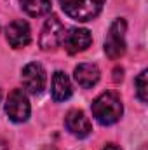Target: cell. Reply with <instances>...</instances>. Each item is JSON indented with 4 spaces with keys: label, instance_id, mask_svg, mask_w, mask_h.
I'll list each match as a JSON object with an SVG mask.
<instances>
[{
    "label": "cell",
    "instance_id": "cell-3",
    "mask_svg": "<svg viewBox=\"0 0 148 150\" xmlns=\"http://www.w3.org/2000/svg\"><path fill=\"white\" fill-rule=\"evenodd\" d=\"M125 21L115 19L108 30V37L105 40V52L110 59H118L125 52Z\"/></svg>",
    "mask_w": 148,
    "mask_h": 150
},
{
    "label": "cell",
    "instance_id": "cell-9",
    "mask_svg": "<svg viewBox=\"0 0 148 150\" xmlns=\"http://www.w3.org/2000/svg\"><path fill=\"white\" fill-rule=\"evenodd\" d=\"M65 126L77 138H85L92 131L89 119L85 117V113L82 110H70L66 113V117H65Z\"/></svg>",
    "mask_w": 148,
    "mask_h": 150
},
{
    "label": "cell",
    "instance_id": "cell-4",
    "mask_svg": "<svg viewBox=\"0 0 148 150\" xmlns=\"http://www.w3.org/2000/svg\"><path fill=\"white\" fill-rule=\"evenodd\" d=\"M5 112L11 120L14 122H25L30 117V101L23 89H12L5 101Z\"/></svg>",
    "mask_w": 148,
    "mask_h": 150
},
{
    "label": "cell",
    "instance_id": "cell-2",
    "mask_svg": "<svg viewBox=\"0 0 148 150\" xmlns=\"http://www.w3.org/2000/svg\"><path fill=\"white\" fill-rule=\"evenodd\" d=\"M59 4L68 18L85 23L101 12L105 0H59Z\"/></svg>",
    "mask_w": 148,
    "mask_h": 150
},
{
    "label": "cell",
    "instance_id": "cell-11",
    "mask_svg": "<svg viewBox=\"0 0 148 150\" xmlns=\"http://www.w3.org/2000/svg\"><path fill=\"white\" fill-rule=\"evenodd\" d=\"M72 82L63 72H56L52 75V98L54 101H65L72 96Z\"/></svg>",
    "mask_w": 148,
    "mask_h": 150
},
{
    "label": "cell",
    "instance_id": "cell-10",
    "mask_svg": "<svg viewBox=\"0 0 148 150\" xmlns=\"http://www.w3.org/2000/svg\"><path fill=\"white\" fill-rule=\"evenodd\" d=\"M73 77L80 87L89 89L99 80V68L96 65H91V63H82L75 68Z\"/></svg>",
    "mask_w": 148,
    "mask_h": 150
},
{
    "label": "cell",
    "instance_id": "cell-12",
    "mask_svg": "<svg viewBox=\"0 0 148 150\" xmlns=\"http://www.w3.org/2000/svg\"><path fill=\"white\" fill-rule=\"evenodd\" d=\"M21 7L26 14L37 18V16H44L51 11V0H19Z\"/></svg>",
    "mask_w": 148,
    "mask_h": 150
},
{
    "label": "cell",
    "instance_id": "cell-6",
    "mask_svg": "<svg viewBox=\"0 0 148 150\" xmlns=\"http://www.w3.org/2000/svg\"><path fill=\"white\" fill-rule=\"evenodd\" d=\"M23 86L28 93L32 94H42V91L45 89V70L40 63H28L23 68Z\"/></svg>",
    "mask_w": 148,
    "mask_h": 150
},
{
    "label": "cell",
    "instance_id": "cell-5",
    "mask_svg": "<svg viewBox=\"0 0 148 150\" xmlns=\"http://www.w3.org/2000/svg\"><path fill=\"white\" fill-rule=\"evenodd\" d=\"M65 37V26L63 23L56 18V16H51L44 28H42V33H40V47L44 51H51V49H56L58 45H61Z\"/></svg>",
    "mask_w": 148,
    "mask_h": 150
},
{
    "label": "cell",
    "instance_id": "cell-15",
    "mask_svg": "<svg viewBox=\"0 0 148 150\" xmlns=\"http://www.w3.org/2000/svg\"><path fill=\"white\" fill-rule=\"evenodd\" d=\"M0 150H9V143L0 136Z\"/></svg>",
    "mask_w": 148,
    "mask_h": 150
},
{
    "label": "cell",
    "instance_id": "cell-7",
    "mask_svg": "<svg viewBox=\"0 0 148 150\" xmlns=\"http://www.w3.org/2000/svg\"><path fill=\"white\" fill-rule=\"evenodd\" d=\"M61 44L65 45L66 52L77 54V52L85 51L92 44V37H91V32L85 28H70L68 32H65Z\"/></svg>",
    "mask_w": 148,
    "mask_h": 150
},
{
    "label": "cell",
    "instance_id": "cell-13",
    "mask_svg": "<svg viewBox=\"0 0 148 150\" xmlns=\"http://www.w3.org/2000/svg\"><path fill=\"white\" fill-rule=\"evenodd\" d=\"M147 75H148V72H147V70H143L141 74L138 75V79L134 80V86H136V94H138V98H140V100H141L143 103H147V100H148Z\"/></svg>",
    "mask_w": 148,
    "mask_h": 150
},
{
    "label": "cell",
    "instance_id": "cell-1",
    "mask_svg": "<svg viewBox=\"0 0 148 150\" xmlns=\"http://www.w3.org/2000/svg\"><path fill=\"white\" fill-rule=\"evenodd\" d=\"M122 112H124L122 101L115 93H110V91L103 93L92 101V115L103 126L115 124L122 117Z\"/></svg>",
    "mask_w": 148,
    "mask_h": 150
},
{
    "label": "cell",
    "instance_id": "cell-16",
    "mask_svg": "<svg viewBox=\"0 0 148 150\" xmlns=\"http://www.w3.org/2000/svg\"><path fill=\"white\" fill-rule=\"evenodd\" d=\"M103 150H120V149H118L117 145H106V147H105Z\"/></svg>",
    "mask_w": 148,
    "mask_h": 150
},
{
    "label": "cell",
    "instance_id": "cell-14",
    "mask_svg": "<svg viewBox=\"0 0 148 150\" xmlns=\"http://www.w3.org/2000/svg\"><path fill=\"white\" fill-rule=\"evenodd\" d=\"M122 77H124V70H122V68H115V70H113V80H115V82H120Z\"/></svg>",
    "mask_w": 148,
    "mask_h": 150
},
{
    "label": "cell",
    "instance_id": "cell-8",
    "mask_svg": "<svg viewBox=\"0 0 148 150\" xmlns=\"http://www.w3.org/2000/svg\"><path fill=\"white\" fill-rule=\"evenodd\" d=\"M5 37L7 42L11 44V47L19 49L30 44L32 40V32H30V25L23 19H16L12 23H9L7 30H5Z\"/></svg>",
    "mask_w": 148,
    "mask_h": 150
}]
</instances>
